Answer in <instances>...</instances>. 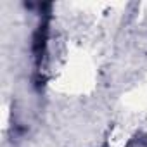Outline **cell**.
I'll return each mask as SVG.
<instances>
[{"mask_svg":"<svg viewBox=\"0 0 147 147\" xmlns=\"http://www.w3.org/2000/svg\"><path fill=\"white\" fill-rule=\"evenodd\" d=\"M45 43H47V23H42L35 33V42H33V52H35L36 61H40L45 50Z\"/></svg>","mask_w":147,"mask_h":147,"instance_id":"cell-1","label":"cell"}]
</instances>
